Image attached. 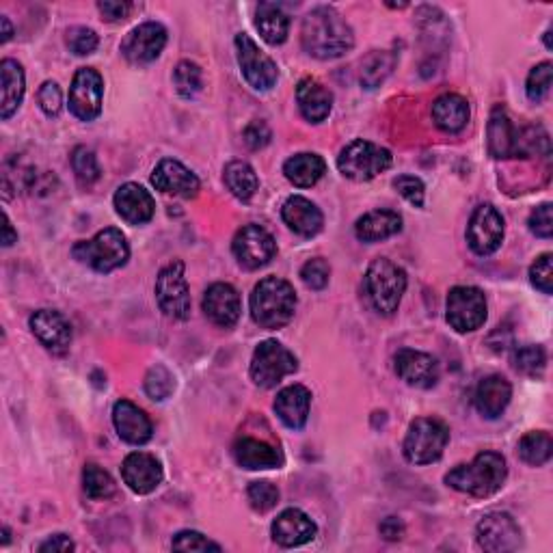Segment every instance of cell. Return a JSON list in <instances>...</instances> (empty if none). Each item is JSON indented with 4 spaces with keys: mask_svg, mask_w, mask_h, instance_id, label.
Here are the masks:
<instances>
[{
    "mask_svg": "<svg viewBox=\"0 0 553 553\" xmlns=\"http://www.w3.org/2000/svg\"><path fill=\"white\" fill-rule=\"evenodd\" d=\"M394 188L404 199L409 201V204H413L415 208H422L424 206L426 188H424V184H422L420 178H415V175H400V178L394 180Z\"/></svg>",
    "mask_w": 553,
    "mask_h": 553,
    "instance_id": "cell-50",
    "label": "cell"
},
{
    "mask_svg": "<svg viewBox=\"0 0 553 553\" xmlns=\"http://www.w3.org/2000/svg\"><path fill=\"white\" fill-rule=\"evenodd\" d=\"M391 167V152L385 147L357 139L337 156V169L353 182H370Z\"/></svg>",
    "mask_w": 553,
    "mask_h": 553,
    "instance_id": "cell-7",
    "label": "cell"
},
{
    "mask_svg": "<svg viewBox=\"0 0 553 553\" xmlns=\"http://www.w3.org/2000/svg\"><path fill=\"white\" fill-rule=\"evenodd\" d=\"M448 322L458 333H471L487 320V296L474 286H456L448 294Z\"/></svg>",
    "mask_w": 553,
    "mask_h": 553,
    "instance_id": "cell-11",
    "label": "cell"
},
{
    "mask_svg": "<svg viewBox=\"0 0 553 553\" xmlns=\"http://www.w3.org/2000/svg\"><path fill=\"white\" fill-rule=\"evenodd\" d=\"M171 547L175 551H221L219 543H214L208 536L193 530H184L180 534H175Z\"/></svg>",
    "mask_w": 553,
    "mask_h": 553,
    "instance_id": "cell-46",
    "label": "cell"
},
{
    "mask_svg": "<svg viewBox=\"0 0 553 553\" xmlns=\"http://www.w3.org/2000/svg\"><path fill=\"white\" fill-rule=\"evenodd\" d=\"M366 290L374 309L383 316L398 312L404 292H407V273L387 258L374 260L366 273Z\"/></svg>",
    "mask_w": 553,
    "mask_h": 553,
    "instance_id": "cell-5",
    "label": "cell"
},
{
    "mask_svg": "<svg viewBox=\"0 0 553 553\" xmlns=\"http://www.w3.org/2000/svg\"><path fill=\"white\" fill-rule=\"evenodd\" d=\"M247 497H249L253 510L268 512L279 504V489L275 487V484L266 482V480H255L249 484Z\"/></svg>",
    "mask_w": 553,
    "mask_h": 553,
    "instance_id": "cell-44",
    "label": "cell"
},
{
    "mask_svg": "<svg viewBox=\"0 0 553 553\" xmlns=\"http://www.w3.org/2000/svg\"><path fill=\"white\" fill-rule=\"evenodd\" d=\"M296 292L286 279L266 277L251 294V316L264 329H281L294 318Z\"/></svg>",
    "mask_w": 553,
    "mask_h": 553,
    "instance_id": "cell-3",
    "label": "cell"
},
{
    "mask_svg": "<svg viewBox=\"0 0 553 553\" xmlns=\"http://www.w3.org/2000/svg\"><path fill=\"white\" fill-rule=\"evenodd\" d=\"M13 242H18V234L13 232V225L9 221V217L5 214V232H3V247H11Z\"/></svg>",
    "mask_w": 553,
    "mask_h": 553,
    "instance_id": "cell-57",
    "label": "cell"
},
{
    "mask_svg": "<svg viewBox=\"0 0 553 553\" xmlns=\"http://www.w3.org/2000/svg\"><path fill=\"white\" fill-rule=\"evenodd\" d=\"M74 258L91 266L98 273H111L124 266L130 258L126 236L117 227H106L91 240H83L72 249Z\"/></svg>",
    "mask_w": 553,
    "mask_h": 553,
    "instance_id": "cell-4",
    "label": "cell"
},
{
    "mask_svg": "<svg viewBox=\"0 0 553 553\" xmlns=\"http://www.w3.org/2000/svg\"><path fill=\"white\" fill-rule=\"evenodd\" d=\"M506 476L508 467L502 454L480 452L469 465L454 467L445 476V484L474 497H491L504 487Z\"/></svg>",
    "mask_w": 553,
    "mask_h": 553,
    "instance_id": "cell-2",
    "label": "cell"
},
{
    "mask_svg": "<svg viewBox=\"0 0 553 553\" xmlns=\"http://www.w3.org/2000/svg\"><path fill=\"white\" fill-rule=\"evenodd\" d=\"M152 184L160 193L184 197V199L197 197L201 188L197 175L188 167H184L180 160H173V158L160 160L158 167L152 173Z\"/></svg>",
    "mask_w": 553,
    "mask_h": 553,
    "instance_id": "cell-19",
    "label": "cell"
},
{
    "mask_svg": "<svg viewBox=\"0 0 553 553\" xmlns=\"http://www.w3.org/2000/svg\"><path fill=\"white\" fill-rule=\"evenodd\" d=\"M504 240V219L493 206H478L467 225V242L480 258L495 253Z\"/></svg>",
    "mask_w": 553,
    "mask_h": 553,
    "instance_id": "cell-14",
    "label": "cell"
},
{
    "mask_svg": "<svg viewBox=\"0 0 553 553\" xmlns=\"http://www.w3.org/2000/svg\"><path fill=\"white\" fill-rule=\"evenodd\" d=\"M255 29L260 31L266 44L281 46L290 33V18L279 5L262 3L255 9Z\"/></svg>",
    "mask_w": 553,
    "mask_h": 553,
    "instance_id": "cell-32",
    "label": "cell"
},
{
    "mask_svg": "<svg viewBox=\"0 0 553 553\" xmlns=\"http://www.w3.org/2000/svg\"><path fill=\"white\" fill-rule=\"evenodd\" d=\"M281 217L294 234H299L303 238L316 236L322 225H325V217H322L320 208L301 195H294L283 204Z\"/></svg>",
    "mask_w": 553,
    "mask_h": 553,
    "instance_id": "cell-25",
    "label": "cell"
},
{
    "mask_svg": "<svg viewBox=\"0 0 553 553\" xmlns=\"http://www.w3.org/2000/svg\"><path fill=\"white\" fill-rule=\"evenodd\" d=\"M173 389H175V379L165 366L150 368V372L145 376L147 396L156 402H163L173 394Z\"/></svg>",
    "mask_w": 553,
    "mask_h": 553,
    "instance_id": "cell-42",
    "label": "cell"
},
{
    "mask_svg": "<svg viewBox=\"0 0 553 553\" xmlns=\"http://www.w3.org/2000/svg\"><path fill=\"white\" fill-rule=\"evenodd\" d=\"M130 9H132L130 3H113V0H104V3H98V11L102 13V18L106 22L124 20L130 13Z\"/></svg>",
    "mask_w": 553,
    "mask_h": 553,
    "instance_id": "cell-54",
    "label": "cell"
},
{
    "mask_svg": "<svg viewBox=\"0 0 553 553\" xmlns=\"http://www.w3.org/2000/svg\"><path fill=\"white\" fill-rule=\"evenodd\" d=\"M309 407H312V391L303 385H290L281 389L275 400V413L292 430H301L307 424Z\"/></svg>",
    "mask_w": 553,
    "mask_h": 553,
    "instance_id": "cell-26",
    "label": "cell"
},
{
    "mask_svg": "<svg viewBox=\"0 0 553 553\" xmlns=\"http://www.w3.org/2000/svg\"><path fill=\"white\" fill-rule=\"evenodd\" d=\"M121 478L132 493L150 495L163 482V465L152 454L132 452L121 465Z\"/></svg>",
    "mask_w": 553,
    "mask_h": 553,
    "instance_id": "cell-17",
    "label": "cell"
},
{
    "mask_svg": "<svg viewBox=\"0 0 553 553\" xmlns=\"http://www.w3.org/2000/svg\"><path fill=\"white\" fill-rule=\"evenodd\" d=\"M551 74H553V67L549 61L536 65L534 70L530 72L528 76V85H525V91H528V98L532 102H543L547 96H549V89H551Z\"/></svg>",
    "mask_w": 553,
    "mask_h": 553,
    "instance_id": "cell-45",
    "label": "cell"
},
{
    "mask_svg": "<svg viewBox=\"0 0 553 553\" xmlns=\"http://www.w3.org/2000/svg\"><path fill=\"white\" fill-rule=\"evenodd\" d=\"M37 100H39V106H42V111L48 115V117H57L61 113V106H63V93L59 89L57 83H52V80H46V83L39 87V93H37Z\"/></svg>",
    "mask_w": 553,
    "mask_h": 553,
    "instance_id": "cell-51",
    "label": "cell"
},
{
    "mask_svg": "<svg viewBox=\"0 0 553 553\" xmlns=\"http://www.w3.org/2000/svg\"><path fill=\"white\" fill-rule=\"evenodd\" d=\"M204 312L214 325L223 329L234 327L242 312L238 290L229 283H212L204 296Z\"/></svg>",
    "mask_w": 553,
    "mask_h": 553,
    "instance_id": "cell-22",
    "label": "cell"
},
{
    "mask_svg": "<svg viewBox=\"0 0 553 553\" xmlns=\"http://www.w3.org/2000/svg\"><path fill=\"white\" fill-rule=\"evenodd\" d=\"M104 80L93 67H80L70 87V111L80 121H93L102 113Z\"/></svg>",
    "mask_w": 553,
    "mask_h": 553,
    "instance_id": "cell-13",
    "label": "cell"
},
{
    "mask_svg": "<svg viewBox=\"0 0 553 553\" xmlns=\"http://www.w3.org/2000/svg\"><path fill=\"white\" fill-rule=\"evenodd\" d=\"M223 180L229 188V193L240 201H249L260 186L258 173H255V169L249 163H245V160H234V163H229L225 167Z\"/></svg>",
    "mask_w": 553,
    "mask_h": 553,
    "instance_id": "cell-36",
    "label": "cell"
},
{
    "mask_svg": "<svg viewBox=\"0 0 553 553\" xmlns=\"http://www.w3.org/2000/svg\"><path fill=\"white\" fill-rule=\"evenodd\" d=\"M271 128H268L264 121H251L245 128V141L251 150H262L268 143H271Z\"/></svg>",
    "mask_w": 553,
    "mask_h": 553,
    "instance_id": "cell-53",
    "label": "cell"
},
{
    "mask_svg": "<svg viewBox=\"0 0 553 553\" xmlns=\"http://www.w3.org/2000/svg\"><path fill=\"white\" fill-rule=\"evenodd\" d=\"M301 44L316 59H340L353 50L355 33L333 7H316L303 18Z\"/></svg>",
    "mask_w": 553,
    "mask_h": 553,
    "instance_id": "cell-1",
    "label": "cell"
},
{
    "mask_svg": "<svg viewBox=\"0 0 553 553\" xmlns=\"http://www.w3.org/2000/svg\"><path fill=\"white\" fill-rule=\"evenodd\" d=\"M167 46V29L158 22H145L132 29L121 44V55L132 65L154 63Z\"/></svg>",
    "mask_w": 553,
    "mask_h": 553,
    "instance_id": "cell-16",
    "label": "cell"
},
{
    "mask_svg": "<svg viewBox=\"0 0 553 553\" xmlns=\"http://www.w3.org/2000/svg\"><path fill=\"white\" fill-rule=\"evenodd\" d=\"M512 363H515V370L525 376H543L547 366V353L543 346H521L512 355Z\"/></svg>",
    "mask_w": 553,
    "mask_h": 553,
    "instance_id": "cell-40",
    "label": "cell"
},
{
    "mask_svg": "<svg viewBox=\"0 0 553 553\" xmlns=\"http://www.w3.org/2000/svg\"><path fill=\"white\" fill-rule=\"evenodd\" d=\"M31 331L50 353L65 355L72 344V327L63 314L52 309H39L29 320Z\"/></svg>",
    "mask_w": 553,
    "mask_h": 553,
    "instance_id": "cell-20",
    "label": "cell"
},
{
    "mask_svg": "<svg viewBox=\"0 0 553 553\" xmlns=\"http://www.w3.org/2000/svg\"><path fill=\"white\" fill-rule=\"evenodd\" d=\"M76 549V545L72 543V538L70 536H67V534H55V536H50L48 538V541H44L42 545H39L37 547V551H61V553H65V551H74Z\"/></svg>",
    "mask_w": 553,
    "mask_h": 553,
    "instance_id": "cell-55",
    "label": "cell"
},
{
    "mask_svg": "<svg viewBox=\"0 0 553 553\" xmlns=\"http://www.w3.org/2000/svg\"><path fill=\"white\" fill-rule=\"evenodd\" d=\"M98 42L100 39H98L96 31L87 29V26H76V29L67 33V46H70V50L78 57L91 55V52L98 48Z\"/></svg>",
    "mask_w": 553,
    "mask_h": 553,
    "instance_id": "cell-49",
    "label": "cell"
},
{
    "mask_svg": "<svg viewBox=\"0 0 553 553\" xmlns=\"http://www.w3.org/2000/svg\"><path fill=\"white\" fill-rule=\"evenodd\" d=\"M156 301L163 314L173 320H186L191 316V290H188L184 262H171L158 273Z\"/></svg>",
    "mask_w": 553,
    "mask_h": 553,
    "instance_id": "cell-9",
    "label": "cell"
},
{
    "mask_svg": "<svg viewBox=\"0 0 553 553\" xmlns=\"http://www.w3.org/2000/svg\"><path fill=\"white\" fill-rule=\"evenodd\" d=\"M83 489L91 499H109L115 495V480L109 471H104L96 463H89L83 471Z\"/></svg>",
    "mask_w": 553,
    "mask_h": 553,
    "instance_id": "cell-39",
    "label": "cell"
},
{
    "mask_svg": "<svg viewBox=\"0 0 553 553\" xmlns=\"http://www.w3.org/2000/svg\"><path fill=\"white\" fill-rule=\"evenodd\" d=\"M402 229V217L394 210H374L363 214L355 225V236L361 242H379L396 236Z\"/></svg>",
    "mask_w": 553,
    "mask_h": 553,
    "instance_id": "cell-31",
    "label": "cell"
},
{
    "mask_svg": "<svg viewBox=\"0 0 553 553\" xmlns=\"http://www.w3.org/2000/svg\"><path fill=\"white\" fill-rule=\"evenodd\" d=\"M232 251L240 266L255 271V268H262L275 258L277 253V242L275 238L266 232L260 225H247L238 229L234 236Z\"/></svg>",
    "mask_w": 553,
    "mask_h": 553,
    "instance_id": "cell-12",
    "label": "cell"
},
{
    "mask_svg": "<svg viewBox=\"0 0 553 553\" xmlns=\"http://www.w3.org/2000/svg\"><path fill=\"white\" fill-rule=\"evenodd\" d=\"M113 201H115V210L119 217L130 225L150 223L154 212H156V204H154V197L150 195V191H145L143 186L134 184V182L119 186Z\"/></svg>",
    "mask_w": 553,
    "mask_h": 553,
    "instance_id": "cell-21",
    "label": "cell"
},
{
    "mask_svg": "<svg viewBox=\"0 0 553 553\" xmlns=\"http://www.w3.org/2000/svg\"><path fill=\"white\" fill-rule=\"evenodd\" d=\"M551 204H543L538 206L532 214H530V229L532 234H536L538 238H551L553 236V217H551Z\"/></svg>",
    "mask_w": 553,
    "mask_h": 553,
    "instance_id": "cell-52",
    "label": "cell"
},
{
    "mask_svg": "<svg viewBox=\"0 0 553 553\" xmlns=\"http://www.w3.org/2000/svg\"><path fill=\"white\" fill-rule=\"evenodd\" d=\"M316 523L303 510L288 508L273 521V538L281 547H301L316 538Z\"/></svg>",
    "mask_w": 553,
    "mask_h": 553,
    "instance_id": "cell-24",
    "label": "cell"
},
{
    "mask_svg": "<svg viewBox=\"0 0 553 553\" xmlns=\"http://www.w3.org/2000/svg\"><path fill=\"white\" fill-rule=\"evenodd\" d=\"M329 277H331V268L329 264L322 260V258H314L309 260L303 268H301V279L307 288L312 290H322L327 288L329 283Z\"/></svg>",
    "mask_w": 553,
    "mask_h": 553,
    "instance_id": "cell-48",
    "label": "cell"
},
{
    "mask_svg": "<svg viewBox=\"0 0 553 553\" xmlns=\"http://www.w3.org/2000/svg\"><path fill=\"white\" fill-rule=\"evenodd\" d=\"M478 545L491 553L517 551L521 547V530L508 512H489L476 528Z\"/></svg>",
    "mask_w": 553,
    "mask_h": 553,
    "instance_id": "cell-15",
    "label": "cell"
},
{
    "mask_svg": "<svg viewBox=\"0 0 553 553\" xmlns=\"http://www.w3.org/2000/svg\"><path fill=\"white\" fill-rule=\"evenodd\" d=\"M296 102L307 121L322 124L333 109V93L316 78H303L296 87Z\"/></svg>",
    "mask_w": 553,
    "mask_h": 553,
    "instance_id": "cell-27",
    "label": "cell"
},
{
    "mask_svg": "<svg viewBox=\"0 0 553 553\" xmlns=\"http://www.w3.org/2000/svg\"><path fill=\"white\" fill-rule=\"evenodd\" d=\"M433 119L443 132H461L469 121V104L458 93H445L433 104Z\"/></svg>",
    "mask_w": 553,
    "mask_h": 553,
    "instance_id": "cell-33",
    "label": "cell"
},
{
    "mask_svg": "<svg viewBox=\"0 0 553 553\" xmlns=\"http://www.w3.org/2000/svg\"><path fill=\"white\" fill-rule=\"evenodd\" d=\"M173 85L178 89V93L182 98H193L201 91V85H204V80H201V70L197 63L191 61H182L178 63L173 72Z\"/></svg>",
    "mask_w": 553,
    "mask_h": 553,
    "instance_id": "cell-41",
    "label": "cell"
},
{
    "mask_svg": "<svg viewBox=\"0 0 553 553\" xmlns=\"http://www.w3.org/2000/svg\"><path fill=\"white\" fill-rule=\"evenodd\" d=\"M325 171H327L325 160H322L318 154H309V152L296 154L288 158L286 165H283L286 178L299 188H312L314 184L320 182Z\"/></svg>",
    "mask_w": 553,
    "mask_h": 553,
    "instance_id": "cell-34",
    "label": "cell"
},
{
    "mask_svg": "<svg viewBox=\"0 0 553 553\" xmlns=\"http://www.w3.org/2000/svg\"><path fill=\"white\" fill-rule=\"evenodd\" d=\"M396 61H398L396 55H394V52H389V50L372 52V55L366 61H363L361 83L366 85L368 89H376L391 74V70H394Z\"/></svg>",
    "mask_w": 553,
    "mask_h": 553,
    "instance_id": "cell-38",
    "label": "cell"
},
{
    "mask_svg": "<svg viewBox=\"0 0 553 553\" xmlns=\"http://www.w3.org/2000/svg\"><path fill=\"white\" fill-rule=\"evenodd\" d=\"M234 458L242 469H249V471L277 469L283 463L281 454L273 448V445L251 437H240L234 443Z\"/></svg>",
    "mask_w": 553,
    "mask_h": 553,
    "instance_id": "cell-30",
    "label": "cell"
},
{
    "mask_svg": "<svg viewBox=\"0 0 553 553\" xmlns=\"http://www.w3.org/2000/svg\"><path fill=\"white\" fill-rule=\"evenodd\" d=\"M0 24H3V39H0V42H3V44H7L9 42V39H11V35H13V29H11V22H9V18H0Z\"/></svg>",
    "mask_w": 553,
    "mask_h": 553,
    "instance_id": "cell-58",
    "label": "cell"
},
{
    "mask_svg": "<svg viewBox=\"0 0 553 553\" xmlns=\"http://www.w3.org/2000/svg\"><path fill=\"white\" fill-rule=\"evenodd\" d=\"M296 370H299V361L277 340H266L255 348L251 359V379L258 387L273 389Z\"/></svg>",
    "mask_w": 553,
    "mask_h": 553,
    "instance_id": "cell-8",
    "label": "cell"
},
{
    "mask_svg": "<svg viewBox=\"0 0 553 553\" xmlns=\"http://www.w3.org/2000/svg\"><path fill=\"white\" fill-rule=\"evenodd\" d=\"M381 534L383 538H387V541H400L402 534H404V525L398 517H387L383 523H381Z\"/></svg>",
    "mask_w": 553,
    "mask_h": 553,
    "instance_id": "cell-56",
    "label": "cell"
},
{
    "mask_svg": "<svg viewBox=\"0 0 553 553\" xmlns=\"http://www.w3.org/2000/svg\"><path fill=\"white\" fill-rule=\"evenodd\" d=\"M0 76H3V102H0V117L9 119L20 109L24 98L22 65L13 59H5L0 63Z\"/></svg>",
    "mask_w": 553,
    "mask_h": 553,
    "instance_id": "cell-35",
    "label": "cell"
},
{
    "mask_svg": "<svg viewBox=\"0 0 553 553\" xmlns=\"http://www.w3.org/2000/svg\"><path fill=\"white\" fill-rule=\"evenodd\" d=\"M510 398H512L510 383L504 379V376L493 374L480 381L474 402L480 415L487 417V420H495V417H499L506 411Z\"/></svg>",
    "mask_w": 553,
    "mask_h": 553,
    "instance_id": "cell-28",
    "label": "cell"
},
{
    "mask_svg": "<svg viewBox=\"0 0 553 553\" xmlns=\"http://www.w3.org/2000/svg\"><path fill=\"white\" fill-rule=\"evenodd\" d=\"M113 424L117 435L130 445H143L152 439L154 426L150 417L130 400H119L113 407Z\"/></svg>",
    "mask_w": 553,
    "mask_h": 553,
    "instance_id": "cell-23",
    "label": "cell"
},
{
    "mask_svg": "<svg viewBox=\"0 0 553 553\" xmlns=\"http://www.w3.org/2000/svg\"><path fill=\"white\" fill-rule=\"evenodd\" d=\"M450 441V430L435 417H420L409 426L404 437L402 452L411 465H430L443 456L445 445Z\"/></svg>",
    "mask_w": 553,
    "mask_h": 553,
    "instance_id": "cell-6",
    "label": "cell"
},
{
    "mask_svg": "<svg viewBox=\"0 0 553 553\" xmlns=\"http://www.w3.org/2000/svg\"><path fill=\"white\" fill-rule=\"evenodd\" d=\"M72 167H74L76 178L83 184H93L96 180H100L98 158L83 145L76 147V150L72 152Z\"/></svg>",
    "mask_w": 553,
    "mask_h": 553,
    "instance_id": "cell-43",
    "label": "cell"
},
{
    "mask_svg": "<svg viewBox=\"0 0 553 553\" xmlns=\"http://www.w3.org/2000/svg\"><path fill=\"white\" fill-rule=\"evenodd\" d=\"M396 374L400 379L417 389H430L439 381V363L433 355L422 353V350L402 348L394 359Z\"/></svg>",
    "mask_w": 553,
    "mask_h": 553,
    "instance_id": "cell-18",
    "label": "cell"
},
{
    "mask_svg": "<svg viewBox=\"0 0 553 553\" xmlns=\"http://www.w3.org/2000/svg\"><path fill=\"white\" fill-rule=\"evenodd\" d=\"M530 281L536 290H541L543 294L553 292V255L543 253L538 258L532 268H530Z\"/></svg>",
    "mask_w": 553,
    "mask_h": 553,
    "instance_id": "cell-47",
    "label": "cell"
},
{
    "mask_svg": "<svg viewBox=\"0 0 553 553\" xmlns=\"http://www.w3.org/2000/svg\"><path fill=\"white\" fill-rule=\"evenodd\" d=\"M551 454H553V441H551L549 433H543V430L523 435L519 441L521 461L532 465V467H541V465L549 463Z\"/></svg>",
    "mask_w": 553,
    "mask_h": 553,
    "instance_id": "cell-37",
    "label": "cell"
},
{
    "mask_svg": "<svg viewBox=\"0 0 553 553\" xmlns=\"http://www.w3.org/2000/svg\"><path fill=\"white\" fill-rule=\"evenodd\" d=\"M517 134L519 130L512 126L510 117L502 106H495L489 128H487V139H489V152L493 158H517Z\"/></svg>",
    "mask_w": 553,
    "mask_h": 553,
    "instance_id": "cell-29",
    "label": "cell"
},
{
    "mask_svg": "<svg viewBox=\"0 0 553 553\" xmlns=\"http://www.w3.org/2000/svg\"><path fill=\"white\" fill-rule=\"evenodd\" d=\"M236 57L242 76L255 91H271L277 85L279 70L275 61L247 33L236 35Z\"/></svg>",
    "mask_w": 553,
    "mask_h": 553,
    "instance_id": "cell-10",
    "label": "cell"
}]
</instances>
